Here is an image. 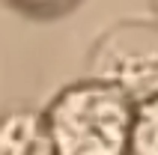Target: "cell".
Here are the masks:
<instances>
[{"mask_svg":"<svg viewBox=\"0 0 158 155\" xmlns=\"http://www.w3.org/2000/svg\"><path fill=\"white\" fill-rule=\"evenodd\" d=\"M21 6H27V9H42V12H51V9H60V6H66L69 0H18Z\"/></svg>","mask_w":158,"mask_h":155,"instance_id":"277c9868","label":"cell"},{"mask_svg":"<svg viewBox=\"0 0 158 155\" xmlns=\"http://www.w3.org/2000/svg\"><path fill=\"white\" fill-rule=\"evenodd\" d=\"M131 155H158V93L146 95L134 111Z\"/></svg>","mask_w":158,"mask_h":155,"instance_id":"3957f363","label":"cell"},{"mask_svg":"<svg viewBox=\"0 0 158 155\" xmlns=\"http://www.w3.org/2000/svg\"><path fill=\"white\" fill-rule=\"evenodd\" d=\"M0 155H57L48 113L12 111L0 128Z\"/></svg>","mask_w":158,"mask_h":155,"instance_id":"7a4b0ae2","label":"cell"},{"mask_svg":"<svg viewBox=\"0 0 158 155\" xmlns=\"http://www.w3.org/2000/svg\"><path fill=\"white\" fill-rule=\"evenodd\" d=\"M134 111L128 90L107 78L66 86L48 111L57 155H128Z\"/></svg>","mask_w":158,"mask_h":155,"instance_id":"6da1fadb","label":"cell"}]
</instances>
